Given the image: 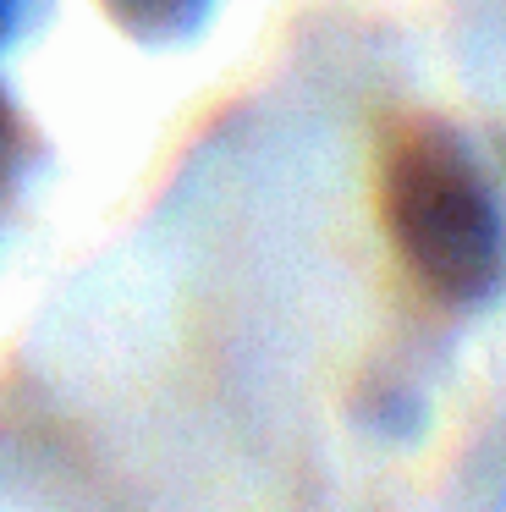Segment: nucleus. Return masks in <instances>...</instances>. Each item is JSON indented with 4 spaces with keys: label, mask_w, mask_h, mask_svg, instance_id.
<instances>
[{
    "label": "nucleus",
    "mask_w": 506,
    "mask_h": 512,
    "mask_svg": "<svg viewBox=\"0 0 506 512\" xmlns=\"http://www.w3.org/2000/svg\"><path fill=\"white\" fill-rule=\"evenodd\" d=\"M385 232L418 287L451 309L484 303L506 276V221L484 171L446 127H413L385 160Z\"/></svg>",
    "instance_id": "1"
},
{
    "label": "nucleus",
    "mask_w": 506,
    "mask_h": 512,
    "mask_svg": "<svg viewBox=\"0 0 506 512\" xmlns=\"http://www.w3.org/2000/svg\"><path fill=\"white\" fill-rule=\"evenodd\" d=\"M0 155H6V105H0Z\"/></svg>",
    "instance_id": "4"
},
{
    "label": "nucleus",
    "mask_w": 506,
    "mask_h": 512,
    "mask_svg": "<svg viewBox=\"0 0 506 512\" xmlns=\"http://www.w3.org/2000/svg\"><path fill=\"white\" fill-rule=\"evenodd\" d=\"M105 12L143 45H171V39L193 34L204 23L209 0H105Z\"/></svg>",
    "instance_id": "2"
},
{
    "label": "nucleus",
    "mask_w": 506,
    "mask_h": 512,
    "mask_svg": "<svg viewBox=\"0 0 506 512\" xmlns=\"http://www.w3.org/2000/svg\"><path fill=\"white\" fill-rule=\"evenodd\" d=\"M28 12H33V0H0V45L28 23Z\"/></svg>",
    "instance_id": "3"
}]
</instances>
